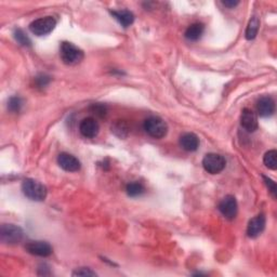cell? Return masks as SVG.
<instances>
[{
	"instance_id": "e0dca14e",
	"label": "cell",
	"mask_w": 277,
	"mask_h": 277,
	"mask_svg": "<svg viewBox=\"0 0 277 277\" xmlns=\"http://www.w3.org/2000/svg\"><path fill=\"white\" fill-rule=\"evenodd\" d=\"M112 132H114L115 135H117L118 138L124 139L126 138L129 134V126L125 120H116L112 125Z\"/></svg>"
},
{
	"instance_id": "2e32d148",
	"label": "cell",
	"mask_w": 277,
	"mask_h": 277,
	"mask_svg": "<svg viewBox=\"0 0 277 277\" xmlns=\"http://www.w3.org/2000/svg\"><path fill=\"white\" fill-rule=\"evenodd\" d=\"M203 30H205V26L201 23L192 24L185 30V38L190 41H197L201 38Z\"/></svg>"
},
{
	"instance_id": "8fae6325",
	"label": "cell",
	"mask_w": 277,
	"mask_h": 277,
	"mask_svg": "<svg viewBox=\"0 0 277 277\" xmlns=\"http://www.w3.org/2000/svg\"><path fill=\"white\" fill-rule=\"evenodd\" d=\"M57 164L67 172H76L80 169V161L69 153H61L57 157Z\"/></svg>"
},
{
	"instance_id": "4316f807",
	"label": "cell",
	"mask_w": 277,
	"mask_h": 277,
	"mask_svg": "<svg viewBox=\"0 0 277 277\" xmlns=\"http://www.w3.org/2000/svg\"><path fill=\"white\" fill-rule=\"evenodd\" d=\"M222 3L227 8H234V7L237 6L239 1H238V0H223Z\"/></svg>"
},
{
	"instance_id": "9a60e30c",
	"label": "cell",
	"mask_w": 277,
	"mask_h": 277,
	"mask_svg": "<svg viewBox=\"0 0 277 277\" xmlns=\"http://www.w3.org/2000/svg\"><path fill=\"white\" fill-rule=\"evenodd\" d=\"M111 13L113 17L118 21V23L125 28L132 25L134 21V15L132 12H130L129 10H119V11H112Z\"/></svg>"
},
{
	"instance_id": "3957f363",
	"label": "cell",
	"mask_w": 277,
	"mask_h": 277,
	"mask_svg": "<svg viewBox=\"0 0 277 277\" xmlns=\"http://www.w3.org/2000/svg\"><path fill=\"white\" fill-rule=\"evenodd\" d=\"M143 127L145 132L154 139L164 138L166 137L167 132H168V126H167V124L160 117L157 116H151L148 119H145Z\"/></svg>"
},
{
	"instance_id": "484cf974",
	"label": "cell",
	"mask_w": 277,
	"mask_h": 277,
	"mask_svg": "<svg viewBox=\"0 0 277 277\" xmlns=\"http://www.w3.org/2000/svg\"><path fill=\"white\" fill-rule=\"evenodd\" d=\"M97 273L89 268H80L73 272V276H96Z\"/></svg>"
},
{
	"instance_id": "4fadbf2b",
	"label": "cell",
	"mask_w": 277,
	"mask_h": 277,
	"mask_svg": "<svg viewBox=\"0 0 277 277\" xmlns=\"http://www.w3.org/2000/svg\"><path fill=\"white\" fill-rule=\"evenodd\" d=\"M257 111L261 117H271L275 113V102L269 96L259 99L257 103Z\"/></svg>"
},
{
	"instance_id": "cb8c5ba5",
	"label": "cell",
	"mask_w": 277,
	"mask_h": 277,
	"mask_svg": "<svg viewBox=\"0 0 277 277\" xmlns=\"http://www.w3.org/2000/svg\"><path fill=\"white\" fill-rule=\"evenodd\" d=\"M50 81H51L50 76L45 75V74H40L35 78V82L38 88H45L46 86L49 85Z\"/></svg>"
},
{
	"instance_id": "d4e9b609",
	"label": "cell",
	"mask_w": 277,
	"mask_h": 277,
	"mask_svg": "<svg viewBox=\"0 0 277 277\" xmlns=\"http://www.w3.org/2000/svg\"><path fill=\"white\" fill-rule=\"evenodd\" d=\"M262 177H263V180H264V182H265V184H266V186H268V189H269V191L271 192V194H272V196H273L274 198H276V193H277V187H276V183L272 180V179H270L269 176H262Z\"/></svg>"
},
{
	"instance_id": "d6986e66",
	"label": "cell",
	"mask_w": 277,
	"mask_h": 277,
	"mask_svg": "<svg viewBox=\"0 0 277 277\" xmlns=\"http://www.w3.org/2000/svg\"><path fill=\"white\" fill-rule=\"evenodd\" d=\"M126 191H127V194L130 197H138L141 196L144 193L145 189L142 183L140 182H131L129 183L126 187Z\"/></svg>"
},
{
	"instance_id": "5bb4252c",
	"label": "cell",
	"mask_w": 277,
	"mask_h": 277,
	"mask_svg": "<svg viewBox=\"0 0 277 277\" xmlns=\"http://www.w3.org/2000/svg\"><path fill=\"white\" fill-rule=\"evenodd\" d=\"M180 146L187 151H195L200 148V139L194 133H184L180 138Z\"/></svg>"
},
{
	"instance_id": "603a6c76",
	"label": "cell",
	"mask_w": 277,
	"mask_h": 277,
	"mask_svg": "<svg viewBox=\"0 0 277 277\" xmlns=\"http://www.w3.org/2000/svg\"><path fill=\"white\" fill-rule=\"evenodd\" d=\"M90 111L92 114L97 115V116L104 117L106 115L107 108L105 105H103V104H93V105L90 107Z\"/></svg>"
},
{
	"instance_id": "52a82bcc",
	"label": "cell",
	"mask_w": 277,
	"mask_h": 277,
	"mask_svg": "<svg viewBox=\"0 0 277 277\" xmlns=\"http://www.w3.org/2000/svg\"><path fill=\"white\" fill-rule=\"evenodd\" d=\"M219 210L222 213V216L227 220H234L237 216L238 205L236 198L232 195H227L223 198L221 202L219 203Z\"/></svg>"
},
{
	"instance_id": "277c9868",
	"label": "cell",
	"mask_w": 277,
	"mask_h": 277,
	"mask_svg": "<svg viewBox=\"0 0 277 277\" xmlns=\"http://www.w3.org/2000/svg\"><path fill=\"white\" fill-rule=\"evenodd\" d=\"M24 233L22 228L14 224H2L0 228V239L7 245L19 244L23 239Z\"/></svg>"
},
{
	"instance_id": "ffe728a7",
	"label": "cell",
	"mask_w": 277,
	"mask_h": 277,
	"mask_svg": "<svg viewBox=\"0 0 277 277\" xmlns=\"http://www.w3.org/2000/svg\"><path fill=\"white\" fill-rule=\"evenodd\" d=\"M264 165L268 167L269 169L276 170L277 168V151L275 150L269 151L268 153H265L263 158Z\"/></svg>"
},
{
	"instance_id": "ac0fdd59",
	"label": "cell",
	"mask_w": 277,
	"mask_h": 277,
	"mask_svg": "<svg viewBox=\"0 0 277 277\" xmlns=\"http://www.w3.org/2000/svg\"><path fill=\"white\" fill-rule=\"evenodd\" d=\"M260 27V21L257 17L252 18V20L249 21L247 28H246V38L248 40H252L257 37L258 32Z\"/></svg>"
},
{
	"instance_id": "8992f818",
	"label": "cell",
	"mask_w": 277,
	"mask_h": 277,
	"mask_svg": "<svg viewBox=\"0 0 277 277\" xmlns=\"http://www.w3.org/2000/svg\"><path fill=\"white\" fill-rule=\"evenodd\" d=\"M56 25V21L52 17H45L35 20L30 23L29 29L36 36H45L50 34L54 29Z\"/></svg>"
},
{
	"instance_id": "44dd1931",
	"label": "cell",
	"mask_w": 277,
	"mask_h": 277,
	"mask_svg": "<svg viewBox=\"0 0 277 277\" xmlns=\"http://www.w3.org/2000/svg\"><path fill=\"white\" fill-rule=\"evenodd\" d=\"M13 36H14L15 40H17L20 45H22L24 47L32 46V41H30V39L28 38V36L26 35L22 29H20V28L15 29L14 33H13Z\"/></svg>"
},
{
	"instance_id": "5b68a950",
	"label": "cell",
	"mask_w": 277,
	"mask_h": 277,
	"mask_svg": "<svg viewBox=\"0 0 277 277\" xmlns=\"http://www.w3.org/2000/svg\"><path fill=\"white\" fill-rule=\"evenodd\" d=\"M226 165L227 161L220 154H216V153L207 154L202 159L203 169L210 175L220 174V172L226 168Z\"/></svg>"
},
{
	"instance_id": "9c48e42d",
	"label": "cell",
	"mask_w": 277,
	"mask_h": 277,
	"mask_svg": "<svg viewBox=\"0 0 277 277\" xmlns=\"http://www.w3.org/2000/svg\"><path fill=\"white\" fill-rule=\"evenodd\" d=\"M79 131L85 138L92 139L96 138L100 131V126L97 119L93 117H87L82 119L79 124Z\"/></svg>"
},
{
	"instance_id": "30bf717a",
	"label": "cell",
	"mask_w": 277,
	"mask_h": 277,
	"mask_svg": "<svg viewBox=\"0 0 277 277\" xmlns=\"http://www.w3.org/2000/svg\"><path fill=\"white\" fill-rule=\"evenodd\" d=\"M240 125L248 132H254L258 129V117L255 113L250 108H244L240 116Z\"/></svg>"
},
{
	"instance_id": "6da1fadb",
	"label": "cell",
	"mask_w": 277,
	"mask_h": 277,
	"mask_svg": "<svg viewBox=\"0 0 277 277\" xmlns=\"http://www.w3.org/2000/svg\"><path fill=\"white\" fill-rule=\"evenodd\" d=\"M22 191L26 197L34 201H45L47 193H48L47 192V187L44 184L33 179H26L23 181Z\"/></svg>"
},
{
	"instance_id": "7402d4cb",
	"label": "cell",
	"mask_w": 277,
	"mask_h": 277,
	"mask_svg": "<svg viewBox=\"0 0 277 277\" xmlns=\"http://www.w3.org/2000/svg\"><path fill=\"white\" fill-rule=\"evenodd\" d=\"M23 106V101L20 97H12L10 98L8 102V109L10 112L13 113H19Z\"/></svg>"
},
{
	"instance_id": "ba28073f",
	"label": "cell",
	"mask_w": 277,
	"mask_h": 277,
	"mask_svg": "<svg viewBox=\"0 0 277 277\" xmlns=\"http://www.w3.org/2000/svg\"><path fill=\"white\" fill-rule=\"evenodd\" d=\"M25 248L30 254L37 255V257H49L52 253V247L49 243L43 242V240H34L26 244Z\"/></svg>"
},
{
	"instance_id": "7c38bea8",
	"label": "cell",
	"mask_w": 277,
	"mask_h": 277,
	"mask_svg": "<svg viewBox=\"0 0 277 277\" xmlns=\"http://www.w3.org/2000/svg\"><path fill=\"white\" fill-rule=\"evenodd\" d=\"M265 228V217L263 214L252 218L247 227V235L250 238H255L261 235Z\"/></svg>"
},
{
	"instance_id": "7a4b0ae2",
	"label": "cell",
	"mask_w": 277,
	"mask_h": 277,
	"mask_svg": "<svg viewBox=\"0 0 277 277\" xmlns=\"http://www.w3.org/2000/svg\"><path fill=\"white\" fill-rule=\"evenodd\" d=\"M61 59L67 65H76L83 59V52L74 44L63 41L60 47Z\"/></svg>"
}]
</instances>
